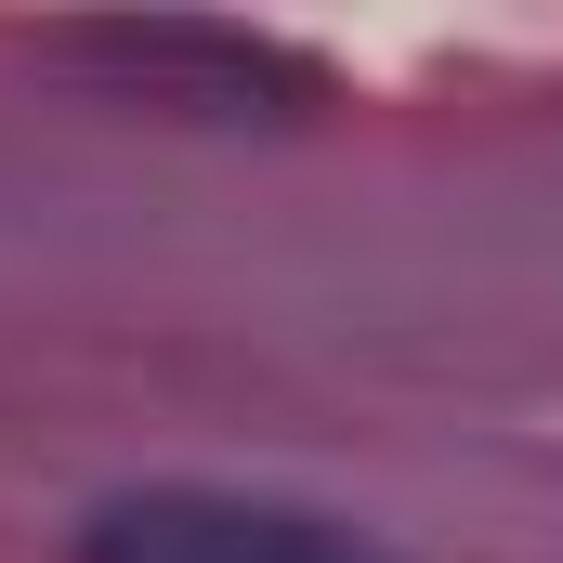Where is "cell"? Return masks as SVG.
Masks as SVG:
<instances>
[{
	"instance_id": "obj_1",
	"label": "cell",
	"mask_w": 563,
	"mask_h": 563,
	"mask_svg": "<svg viewBox=\"0 0 563 563\" xmlns=\"http://www.w3.org/2000/svg\"><path fill=\"white\" fill-rule=\"evenodd\" d=\"M79 563H367L341 525L236 485H132L79 525Z\"/></svg>"
},
{
	"instance_id": "obj_2",
	"label": "cell",
	"mask_w": 563,
	"mask_h": 563,
	"mask_svg": "<svg viewBox=\"0 0 563 563\" xmlns=\"http://www.w3.org/2000/svg\"><path fill=\"white\" fill-rule=\"evenodd\" d=\"M79 66H119L132 92H170V106H210V119H250L263 92L314 106V66L276 53V40H223V26H106V40H66Z\"/></svg>"
}]
</instances>
